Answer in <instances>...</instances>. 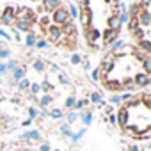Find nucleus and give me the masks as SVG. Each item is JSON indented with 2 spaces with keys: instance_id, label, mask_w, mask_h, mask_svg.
I'll return each instance as SVG.
<instances>
[{
  "instance_id": "obj_16",
  "label": "nucleus",
  "mask_w": 151,
  "mask_h": 151,
  "mask_svg": "<svg viewBox=\"0 0 151 151\" xmlns=\"http://www.w3.org/2000/svg\"><path fill=\"white\" fill-rule=\"evenodd\" d=\"M139 101H140V105H144V109H146V110H149V109H151V96H149V93L140 94V96H139Z\"/></svg>"
},
{
  "instance_id": "obj_2",
  "label": "nucleus",
  "mask_w": 151,
  "mask_h": 151,
  "mask_svg": "<svg viewBox=\"0 0 151 151\" xmlns=\"http://www.w3.org/2000/svg\"><path fill=\"white\" fill-rule=\"evenodd\" d=\"M14 18H16V22H20V20L30 22V23L37 22V18L34 16V11H30L29 7H14Z\"/></svg>"
},
{
  "instance_id": "obj_51",
  "label": "nucleus",
  "mask_w": 151,
  "mask_h": 151,
  "mask_svg": "<svg viewBox=\"0 0 151 151\" xmlns=\"http://www.w3.org/2000/svg\"><path fill=\"white\" fill-rule=\"evenodd\" d=\"M41 151H48V147H46V146H43V147H41Z\"/></svg>"
},
{
  "instance_id": "obj_10",
  "label": "nucleus",
  "mask_w": 151,
  "mask_h": 151,
  "mask_svg": "<svg viewBox=\"0 0 151 151\" xmlns=\"http://www.w3.org/2000/svg\"><path fill=\"white\" fill-rule=\"evenodd\" d=\"M91 20H93L91 9H82V11H80V23H82L84 27H89V25H91Z\"/></svg>"
},
{
  "instance_id": "obj_29",
  "label": "nucleus",
  "mask_w": 151,
  "mask_h": 151,
  "mask_svg": "<svg viewBox=\"0 0 151 151\" xmlns=\"http://www.w3.org/2000/svg\"><path fill=\"white\" fill-rule=\"evenodd\" d=\"M39 23L43 25V29H48V27L52 25V23H50V18H48V16H45V18H41V20H39Z\"/></svg>"
},
{
  "instance_id": "obj_30",
  "label": "nucleus",
  "mask_w": 151,
  "mask_h": 151,
  "mask_svg": "<svg viewBox=\"0 0 151 151\" xmlns=\"http://www.w3.org/2000/svg\"><path fill=\"white\" fill-rule=\"evenodd\" d=\"M52 100H53V98H52L50 94H46V96H43V98H41V101H39V103H41L43 107H46V105H48V103H50Z\"/></svg>"
},
{
  "instance_id": "obj_9",
  "label": "nucleus",
  "mask_w": 151,
  "mask_h": 151,
  "mask_svg": "<svg viewBox=\"0 0 151 151\" xmlns=\"http://www.w3.org/2000/svg\"><path fill=\"white\" fill-rule=\"evenodd\" d=\"M116 39H119V30H110V29H107L105 32H103V43L109 46V45H112Z\"/></svg>"
},
{
  "instance_id": "obj_8",
  "label": "nucleus",
  "mask_w": 151,
  "mask_h": 151,
  "mask_svg": "<svg viewBox=\"0 0 151 151\" xmlns=\"http://www.w3.org/2000/svg\"><path fill=\"white\" fill-rule=\"evenodd\" d=\"M133 84H135V87H147L151 84V78L146 73H137L133 77Z\"/></svg>"
},
{
  "instance_id": "obj_37",
  "label": "nucleus",
  "mask_w": 151,
  "mask_h": 151,
  "mask_svg": "<svg viewBox=\"0 0 151 151\" xmlns=\"http://www.w3.org/2000/svg\"><path fill=\"white\" fill-rule=\"evenodd\" d=\"M59 82H60L62 86H68V84H69V80H68V77H64V75H59Z\"/></svg>"
},
{
  "instance_id": "obj_39",
  "label": "nucleus",
  "mask_w": 151,
  "mask_h": 151,
  "mask_svg": "<svg viewBox=\"0 0 151 151\" xmlns=\"http://www.w3.org/2000/svg\"><path fill=\"white\" fill-rule=\"evenodd\" d=\"M27 139H39V133L37 132H30V133H25Z\"/></svg>"
},
{
  "instance_id": "obj_34",
  "label": "nucleus",
  "mask_w": 151,
  "mask_h": 151,
  "mask_svg": "<svg viewBox=\"0 0 151 151\" xmlns=\"http://www.w3.org/2000/svg\"><path fill=\"white\" fill-rule=\"evenodd\" d=\"M50 114H52V117H55V119H59V117H62V112H60L59 109H53V110H52Z\"/></svg>"
},
{
  "instance_id": "obj_17",
  "label": "nucleus",
  "mask_w": 151,
  "mask_h": 151,
  "mask_svg": "<svg viewBox=\"0 0 151 151\" xmlns=\"http://www.w3.org/2000/svg\"><path fill=\"white\" fill-rule=\"evenodd\" d=\"M137 48H139V50L142 48V52H146V53H149V50H151V45H149V39L146 37V39H140V41H137Z\"/></svg>"
},
{
  "instance_id": "obj_46",
  "label": "nucleus",
  "mask_w": 151,
  "mask_h": 151,
  "mask_svg": "<svg viewBox=\"0 0 151 151\" xmlns=\"http://www.w3.org/2000/svg\"><path fill=\"white\" fill-rule=\"evenodd\" d=\"M29 114H30V117H36V116H37L36 109H29Z\"/></svg>"
},
{
  "instance_id": "obj_41",
  "label": "nucleus",
  "mask_w": 151,
  "mask_h": 151,
  "mask_svg": "<svg viewBox=\"0 0 151 151\" xmlns=\"http://www.w3.org/2000/svg\"><path fill=\"white\" fill-rule=\"evenodd\" d=\"M66 107H69V109L75 107V98H68V100H66Z\"/></svg>"
},
{
  "instance_id": "obj_21",
  "label": "nucleus",
  "mask_w": 151,
  "mask_h": 151,
  "mask_svg": "<svg viewBox=\"0 0 151 151\" xmlns=\"http://www.w3.org/2000/svg\"><path fill=\"white\" fill-rule=\"evenodd\" d=\"M142 68H144V71H142V73H146V75H149V73H151V57H147V59H144V60H142Z\"/></svg>"
},
{
  "instance_id": "obj_11",
  "label": "nucleus",
  "mask_w": 151,
  "mask_h": 151,
  "mask_svg": "<svg viewBox=\"0 0 151 151\" xmlns=\"http://www.w3.org/2000/svg\"><path fill=\"white\" fill-rule=\"evenodd\" d=\"M100 30L98 29H87L86 30V37H87V43H91V45H94L98 39H100Z\"/></svg>"
},
{
  "instance_id": "obj_19",
  "label": "nucleus",
  "mask_w": 151,
  "mask_h": 151,
  "mask_svg": "<svg viewBox=\"0 0 151 151\" xmlns=\"http://www.w3.org/2000/svg\"><path fill=\"white\" fill-rule=\"evenodd\" d=\"M13 77H14V80H22V78H25V68H14Z\"/></svg>"
},
{
  "instance_id": "obj_23",
  "label": "nucleus",
  "mask_w": 151,
  "mask_h": 151,
  "mask_svg": "<svg viewBox=\"0 0 151 151\" xmlns=\"http://www.w3.org/2000/svg\"><path fill=\"white\" fill-rule=\"evenodd\" d=\"M36 41H37L36 34H29V36H27V39H25V45H27V46H34V45H36Z\"/></svg>"
},
{
  "instance_id": "obj_50",
  "label": "nucleus",
  "mask_w": 151,
  "mask_h": 151,
  "mask_svg": "<svg viewBox=\"0 0 151 151\" xmlns=\"http://www.w3.org/2000/svg\"><path fill=\"white\" fill-rule=\"evenodd\" d=\"M105 2H107V4H116L117 0H105Z\"/></svg>"
},
{
  "instance_id": "obj_24",
  "label": "nucleus",
  "mask_w": 151,
  "mask_h": 151,
  "mask_svg": "<svg viewBox=\"0 0 151 151\" xmlns=\"http://www.w3.org/2000/svg\"><path fill=\"white\" fill-rule=\"evenodd\" d=\"M32 66H34V69H36V71H39V73H41V71H45V62H43L41 59L34 60V64H32Z\"/></svg>"
},
{
  "instance_id": "obj_1",
  "label": "nucleus",
  "mask_w": 151,
  "mask_h": 151,
  "mask_svg": "<svg viewBox=\"0 0 151 151\" xmlns=\"http://www.w3.org/2000/svg\"><path fill=\"white\" fill-rule=\"evenodd\" d=\"M52 20H53V25H59V27H62V25H66L68 22H71L68 9H66V7H62V6L52 13Z\"/></svg>"
},
{
  "instance_id": "obj_15",
  "label": "nucleus",
  "mask_w": 151,
  "mask_h": 151,
  "mask_svg": "<svg viewBox=\"0 0 151 151\" xmlns=\"http://www.w3.org/2000/svg\"><path fill=\"white\" fill-rule=\"evenodd\" d=\"M14 25H16V30H20V32H29L30 27H32V23H30V22H25V20L14 22Z\"/></svg>"
},
{
  "instance_id": "obj_4",
  "label": "nucleus",
  "mask_w": 151,
  "mask_h": 151,
  "mask_svg": "<svg viewBox=\"0 0 151 151\" xmlns=\"http://www.w3.org/2000/svg\"><path fill=\"white\" fill-rule=\"evenodd\" d=\"M114 64H116V57L110 53V55H105V59H103V62H101V66L98 69H100V73L109 75V73L114 71Z\"/></svg>"
},
{
  "instance_id": "obj_5",
  "label": "nucleus",
  "mask_w": 151,
  "mask_h": 151,
  "mask_svg": "<svg viewBox=\"0 0 151 151\" xmlns=\"http://www.w3.org/2000/svg\"><path fill=\"white\" fill-rule=\"evenodd\" d=\"M0 22L6 23V25H13L16 22V18H14V7H6L4 13H0Z\"/></svg>"
},
{
  "instance_id": "obj_32",
  "label": "nucleus",
  "mask_w": 151,
  "mask_h": 151,
  "mask_svg": "<svg viewBox=\"0 0 151 151\" xmlns=\"http://www.w3.org/2000/svg\"><path fill=\"white\" fill-rule=\"evenodd\" d=\"M34 46H37V48H46V46H48V43H46L45 39H37Z\"/></svg>"
},
{
  "instance_id": "obj_18",
  "label": "nucleus",
  "mask_w": 151,
  "mask_h": 151,
  "mask_svg": "<svg viewBox=\"0 0 151 151\" xmlns=\"http://www.w3.org/2000/svg\"><path fill=\"white\" fill-rule=\"evenodd\" d=\"M121 87L126 91V93H130V91H133L135 89V84H133V78H124L123 82H121Z\"/></svg>"
},
{
  "instance_id": "obj_26",
  "label": "nucleus",
  "mask_w": 151,
  "mask_h": 151,
  "mask_svg": "<svg viewBox=\"0 0 151 151\" xmlns=\"http://www.w3.org/2000/svg\"><path fill=\"white\" fill-rule=\"evenodd\" d=\"M117 16H119V22H121V25H123V23H126V22L130 20V14H128L126 11H121Z\"/></svg>"
},
{
  "instance_id": "obj_31",
  "label": "nucleus",
  "mask_w": 151,
  "mask_h": 151,
  "mask_svg": "<svg viewBox=\"0 0 151 151\" xmlns=\"http://www.w3.org/2000/svg\"><path fill=\"white\" fill-rule=\"evenodd\" d=\"M80 62H82V57H80L78 53L71 55V64H80Z\"/></svg>"
},
{
  "instance_id": "obj_48",
  "label": "nucleus",
  "mask_w": 151,
  "mask_h": 151,
  "mask_svg": "<svg viewBox=\"0 0 151 151\" xmlns=\"http://www.w3.org/2000/svg\"><path fill=\"white\" fill-rule=\"evenodd\" d=\"M68 119L69 121H75V119H77V114H68Z\"/></svg>"
},
{
  "instance_id": "obj_45",
  "label": "nucleus",
  "mask_w": 151,
  "mask_h": 151,
  "mask_svg": "<svg viewBox=\"0 0 151 151\" xmlns=\"http://www.w3.org/2000/svg\"><path fill=\"white\" fill-rule=\"evenodd\" d=\"M0 36H2V37H6V39H11V34H7L6 30H0Z\"/></svg>"
},
{
  "instance_id": "obj_14",
  "label": "nucleus",
  "mask_w": 151,
  "mask_h": 151,
  "mask_svg": "<svg viewBox=\"0 0 151 151\" xmlns=\"http://www.w3.org/2000/svg\"><path fill=\"white\" fill-rule=\"evenodd\" d=\"M105 87H107L109 91H114V93H119V91H123V87H121V82H119V80H109V78H107V82H105Z\"/></svg>"
},
{
  "instance_id": "obj_27",
  "label": "nucleus",
  "mask_w": 151,
  "mask_h": 151,
  "mask_svg": "<svg viewBox=\"0 0 151 151\" xmlns=\"http://www.w3.org/2000/svg\"><path fill=\"white\" fill-rule=\"evenodd\" d=\"M68 13H69V18H77L78 16V9L75 7V6H69L68 7Z\"/></svg>"
},
{
  "instance_id": "obj_7",
  "label": "nucleus",
  "mask_w": 151,
  "mask_h": 151,
  "mask_svg": "<svg viewBox=\"0 0 151 151\" xmlns=\"http://www.w3.org/2000/svg\"><path fill=\"white\" fill-rule=\"evenodd\" d=\"M116 119H117V124L124 130L126 124H128V121H130V110H126L124 107H121V109L117 110V117H116Z\"/></svg>"
},
{
  "instance_id": "obj_33",
  "label": "nucleus",
  "mask_w": 151,
  "mask_h": 151,
  "mask_svg": "<svg viewBox=\"0 0 151 151\" xmlns=\"http://www.w3.org/2000/svg\"><path fill=\"white\" fill-rule=\"evenodd\" d=\"M30 91H32V94H37L41 91V86L39 84H30Z\"/></svg>"
},
{
  "instance_id": "obj_44",
  "label": "nucleus",
  "mask_w": 151,
  "mask_h": 151,
  "mask_svg": "<svg viewBox=\"0 0 151 151\" xmlns=\"http://www.w3.org/2000/svg\"><path fill=\"white\" fill-rule=\"evenodd\" d=\"M9 57V50H0V59H6Z\"/></svg>"
},
{
  "instance_id": "obj_28",
  "label": "nucleus",
  "mask_w": 151,
  "mask_h": 151,
  "mask_svg": "<svg viewBox=\"0 0 151 151\" xmlns=\"http://www.w3.org/2000/svg\"><path fill=\"white\" fill-rule=\"evenodd\" d=\"M91 101H94V103H101V105H103V101H101V96H100V93H93V94H91Z\"/></svg>"
},
{
  "instance_id": "obj_3",
  "label": "nucleus",
  "mask_w": 151,
  "mask_h": 151,
  "mask_svg": "<svg viewBox=\"0 0 151 151\" xmlns=\"http://www.w3.org/2000/svg\"><path fill=\"white\" fill-rule=\"evenodd\" d=\"M46 36H48V39H50L52 43H59V41L64 39V36H62V32H60V27H59V25H53V23L46 29Z\"/></svg>"
},
{
  "instance_id": "obj_42",
  "label": "nucleus",
  "mask_w": 151,
  "mask_h": 151,
  "mask_svg": "<svg viewBox=\"0 0 151 151\" xmlns=\"http://www.w3.org/2000/svg\"><path fill=\"white\" fill-rule=\"evenodd\" d=\"M80 2H82V9H91L89 0H80Z\"/></svg>"
},
{
  "instance_id": "obj_12",
  "label": "nucleus",
  "mask_w": 151,
  "mask_h": 151,
  "mask_svg": "<svg viewBox=\"0 0 151 151\" xmlns=\"http://www.w3.org/2000/svg\"><path fill=\"white\" fill-rule=\"evenodd\" d=\"M107 27H109L110 30H119V29H121L119 16H117V14H112V16H109V20H107Z\"/></svg>"
},
{
  "instance_id": "obj_38",
  "label": "nucleus",
  "mask_w": 151,
  "mask_h": 151,
  "mask_svg": "<svg viewBox=\"0 0 151 151\" xmlns=\"http://www.w3.org/2000/svg\"><path fill=\"white\" fill-rule=\"evenodd\" d=\"M41 89H45V91H50V89H52V84H50L48 80H45V82L41 84Z\"/></svg>"
},
{
  "instance_id": "obj_43",
  "label": "nucleus",
  "mask_w": 151,
  "mask_h": 151,
  "mask_svg": "<svg viewBox=\"0 0 151 151\" xmlns=\"http://www.w3.org/2000/svg\"><path fill=\"white\" fill-rule=\"evenodd\" d=\"M82 119H84V123H86V124H89V123H91V114H84V116H82Z\"/></svg>"
},
{
  "instance_id": "obj_35",
  "label": "nucleus",
  "mask_w": 151,
  "mask_h": 151,
  "mask_svg": "<svg viewBox=\"0 0 151 151\" xmlns=\"http://www.w3.org/2000/svg\"><path fill=\"white\" fill-rule=\"evenodd\" d=\"M16 66H18V62H16V60H9V62L6 64V69H14Z\"/></svg>"
},
{
  "instance_id": "obj_49",
  "label": "nucleus",
  "mask_w": 151,
  "mask_h": 151,
  "mask_svg": "<svg viewBox=\"0 0 151 151\" xmlns=\"http://www.w3.org/2000/svg\"><path fill=\"white\" fill-rule=\"evenodd\" d=\"M6 71V64H0V73H4Z\"/></svg>"
},
{
  "instance_id": "obj_47",
  "label": "nucleus",
  "mask_w": 151,
  "mask_h": 151,
  "mask_svg": "<svg viewBox=\"0 0 151 151\" xmlns=\"http://www.w3.org/2000/svg\"><path fill=\"white\" fill-rule=\"evenodd\" d=\"M119 101H121V98H119L117 94H116V96H112V103H119Z\"/></svg>"
},
{
  "instance_id": "obj_13",
  "label": "nucleus",
  "mask_w": 151,
  "mask_h": 151,
  "mask_svg": "<svg viewBox=\"0 0 151 151\" xmlns=\"http://www.w3.org/2000/svg\"><path fill=\"white\" fill-rule=\"evenodd\" d=\"M43 7H45L48 13H53L55 9L60 7V0H43Z\"/></svg>"
},
{
  "instance_id": "obj_22",
  "label": "nucleus",
  "mask_w": 151,
  "mask_h": 151,
  "mask_svg": "<svg viewBox=\"0 0 151 151\" xmlns=\"http://www.w3.org/2000/svg\"><path fill=\"white\" fill-rule=\"evenodd\" d=\"M139 11H140V7H139V4L135 2L133 6H130V9H128L126 13H128L130 16H137V14H139Z\"/></svg>"
},
{
  "instance_id": "obj_20",
  "label": "nucleus",
  "mask_w": 151,
  "mask_h": 151,
  "mask_svg": "<svg viewBox=\"0 0 151 151\" xmlns=\"http://www.w3.org/2000/svg\"><path fill=\"white\" fill-rule=\"evenodd\" d=\"M126 23H128V29H130V32H133V30H137V29H139V22H137V16H130V20H128Z\"/></svg>"
},
{
  "instance_id": "obj_25",
  "label": "nucleus",
  "mask_w": 151,
  "mask_h": 151,
  "mask_svg": "<svg viewBox=\"0 0 151 151\" xmlns=\"http://www.w3.org/2000/svg\"><path fill=\"white\" fill-rule=\"evenodd\" d=\"M29 86H30V82H29L27 78H22V80H18V89H20V91H25V89H29Z\"/></svg>"
},
{
  "instance_id": "obj_6",
  "label": "nucleus",
  "mask_w": 151,
  "mask_h": 151,
  "mask_svg": "<svg viewBox=\"0 0 151 151\" xmlns=\"http://www.w3.org/2000/svg\"><path fill=\"white\" fill-rule=\"evenodd\" d=\"M137 22H139V27L147 29V27L151 25V14H149V11L140 9V11H139V14H137Z\"/></svg>"
},
{
  "instance_id": "obj_36",
  "label": "nucleus",
  "mask_w": 151,
  "mask_h": 151,
  "mask_svg": "<svg viewBox=\"0 0 151 151\" xmlns=\"http://www.w3.org/2000/svg\"><path fill=\"white\" fill-rule=\"evenodd\" d=\"M91 78H93V80H100V69H98V68L91 73Z\"/></svg>"
},
{
  "instance_id": "obj_40",
  "label": "nucleus",
  "mask_w": 151,
  "mask_h": 151,
  "mask_svg": "<svg viewBox=\"0 0 151 151\" xmlns=\"http://www.w3.org/2000/svg\"><path fill=\"white\" fill-rule=\"evenodd\" d=\"M87 105V101L86 100H80V101H75V107H78V109H84Z\"/></svg>"
}]
</instances>
